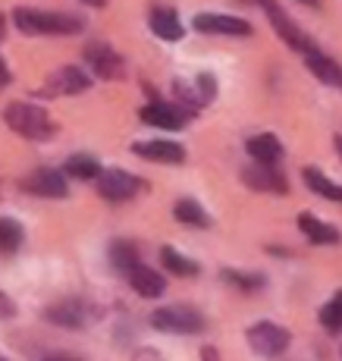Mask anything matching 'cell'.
<instances>
[{
	"mask_svg": "<svg viewBox=\"0 0 342 361\" xmlns=\"http://www.w3.org/2000/svg\"><path fill=\"white\" fill-rule=\"evenodd\" d=\"M10 23L23 35H79L85 29V19L75 13H51L32 10V6H16Z\"/></svg>",
	"mask_w": 342,
	"mask_h": 361,
	"instance_id": "6da1fadb",
	"label": "cell"
},
{
	"mask_svg": "<svg viewBox=\"0 0 342 361\" xmlns=\"http://www.w3.org/2000/svg\"><path fill=\"white\" fill-rule=\"evenodd\" d=\"M4 123L16 132V135L29 138V142H47V138L57 135V123L51 120V114L32 101L10 104V107L4 110Z\"/></svg>",
	"mask_w": 342,
	"mask_h": 361,
	"instance_id": "7a4b0ae2",
	"label": "cell"
},
{
	"mask_svg": "<svg viewBox=\"0 0 342 361\" xmlns=\"http://www.w3.org/2000/svg\"><path fill=\"white\" fill-rule=\"evenodd\" d=\"M204 314L192 305H166L151 314V327L160 333H173V336H192V333L204 330Z\"/></svg>",
	"mask_w": 342,
	"mask_h": 361,
	"instance_id": "3957f363",
	"label": "cell"
},
{
	"mask_svg": "<svg viewBox=\"0 0 342 361\" xmlns=\"http://www.w3.org/2000/svg\"><path fill=\"white\" fill-rule=\"evenodd\" d=\"M245 339H248V349L261 358H276L292 345V333L286 327H280V324H274V321L251 324V327L245 330Z\"/></svg>",
	"mask_w": 342,
	"mask_h": 361,
	"instance_id": "277c9868",
	"label": "cell"
},
{
	"mask_svg": "<svg viewBox=\"0 0 342 361\" xmlns=\"http://www.w3.org/2000/svg\"><path fill=\"white\" fill-rule=\"evenodd\" d=\"M257 4L264 6V13H267V19H270V25H274V32L280 35V38L292 47V51H298V54L314 51V41H311L302 29H298L295 23H292V16L283 10L280 4H276V0H257Z\"/></svg>",
	"mask_w": 342,
	"mask_h": 361,
	"instance_id": "5b68a950",
	"label": "cell"
},
{
	"mask_svg": "<svg viewBox=\"0 0 342 361\" xmlns=\"http://www.w3.org/2000/svg\"><path fill=\"white\" fill-rule=\"evenodd\" d=\"M92 317H97V311L82 298H63V302L44 308V321L63 330H82L92 324Z\"/></svg>",
	"mask_w": 342,
	"mask_h": 361,
	"instance_id": "8992f818",
	"label": "cell"
},
{
	"mask_svg": "<svg viewBox=\"0 0 342 361\" xmlns=\"http://www.w3.org/2000/svg\"><path fill=\"white\" fill-rule=\"evenodd\" d=\"M82 57H85L88 69H92L97 79H104V82L126 79V60L110 44H88L85 51H82Z\"/></svg>",
	"mask_w": 342,
	"mask_h": 361,
	"instance_id": "52a82bcc",
	"label": "cell"
},
{
	"mask_svg": "<svg viewBox=\"0 0 342 361\" xmlns=\"http://www.w3.org/2000/svg\"><path fill=\"white\" fill-rule=\"evenodd\" d=\"M23 192H29L35 198H66L69 195V183H66V173L63 170H51V166H41V170L29 173L23 179Z\"/></svg>",
	"mask_w": 342,
	"mask_h": 361,
	"instance_id": "ba28073f",
	"label": "cell"
},
{
	"mask_svg": "<svg viewBox=\"0 0 342 361\" xmlns=\"http://www.w3.org/2000/svg\"><path fill=\"white\" fill-rule=\"evenodd\" d=\"M145 189V183L138 176H132V173H126V170H104L101 176H97V192H101V198H107V201H129V198H135L138 192Z\"/></svg>",
	"mask_w": 342,
	"mask_h": 361,
	"instance_id": "9c48e42d",
	"label": "cell"
},
{
	"mask_svg": "<svg viewBox=\"0 0 342 361\" xmlns=\"http://www.w3.org/2000/svg\"><path fill=\"white\" fill-rule=\"evenodd\" d=\"M173 92H176V98H179L183 107H188L192 114H198L204 104H211L214 98H217V82H214L211 73H201L195 82L176 79L173 82Z\"/></svg>",
	"mask_w": 342,
	"mask_h": 361,
	"instance_id": "30bf717a",
	"label": "cell"
},
{
	"mask_svg": "<svg viewBox=\"0 0 342 361\" xmlns=\"http://www.w3.org/2000/svg\"><path fill=\"white\" fill-rule=\"evenodd\" d=\"M145 126H157V129H185L188 126V116L192 110L188 107H176V104H166V101H151L138 110Z\"/></svg>",
	"mask_w": 342,
	"mask_h": 361,
	"instance_id": "8fae6325",
	"label": "cell"
},
{
	"mask_svg": "<svg viewBox=\"0 0 342 361\" xmlns=\"http://www.w3.org/2000/svg\"><path fill=\"white\" fill-rule=\"evenodd\" d=\"M88 88H92V75L82 66H60L47 75L41 92L44 94H82V92H88Z\"/></svg>",
	"mask_w": 342,
	"mask_h": 361,
	"instance_id": "7c38bea8",
	"label": "cell"
},
{
	"mask_svg": "<svg viewBox=\"0 0 342 361\" xmlns=\"http://www.w3.org/2000/svg\"><path fill=\"white\" fill-rule=\"evenodd\" d=\"M242 183L248 189H257V192H276V195H286L289 192V183L274 164H255V166H245L242 170Z\"/></svg>",
	"mask_w": 342,
	"mask_h": 361,
	"instance_id": "4fadbf2b",
	"label": "cell"
},
{
	"mask_svg": "<svg viewBox=\"0 0 342 361\" xmlns=\"http://www.w3.org/2000/svg\"><path fill=\"white\" fill-rule=\"evenodd\" d=\"M195 29L204 35H236V38H245V35H251V23L239 16H226V13H198L195 16Z\"/></svg>",
	"mask_w": 342,
	"mask_h": 361,
	"instance_id": "5bb4252c",
	"label": "cell"
},
{
	"mask_svg": "<svg viewBox=\"0 0 342 361\" xmlns=\"http://www.w3.org/2000/svg\"><path fill=\"white\" fill-rule=\"evenodd\" d=\"M126 280H129V286L142 298H157L166 293V276L157 274L154 267H148V264H142V261L126 270Z\"/></svg>",
	"mask_w": 342,
	"mask_h": 361,
	"instance_id": "9a60e30c",
	"label": "cell"
},
{
	"mask_svg": "<svg viewBox=\"0 0 342 361\" xmlns=\"http://www.w3.org/2000/svg\"><path fill=\"white\" fill-rule=\"evenodd\" d=\"M142 161H154V164H185V148L176 142H164V138H154V142H135L132 145Z\"/></svg>",
	"mask_w": 342,
	"mask_h": 361,
	"instance_id": "2e32d148",
	"label": "cell"
},
{
	"mask_svg": "<svg viewBox=\"0 0 342 361\" xmlns=\"http://www.w3.org/2000/svg\"><path fill=\"white\" fill-rule=\"evenodd\" d=\"M298 230H302L305 239L314 242V245H339L342 242V233L336 230V226L324 224V220L314 217V214H308V211L298 214Z\"/></svg>",
	"mask_w": 342,
	"mask_h": 361,
	"instance_id": "e0dca14e",
	"label": "cell"
},
{
	"mask_svg": "<svg viewBox=\"0 0 342 361\" xmlns=\"http://www.w3.org/2000/svg\"><path fill=\"white\" fill-rule=\"evenodd\" d=\"M305 63H308V69H311L314 75H317L320 82H324V85L342 88V66H339L333 57H326L324 51H317V47H314V51H308V54H305Z\"/></svg>",
	"mask_w": 342,
	"mask_h": 361,
	"instance_id": "ac0fdd59",
	"label": "cell"
},
{
	"mask_svg": "<svg viewBox=\"0 0 342 361\" xmlns=\"http://www.w3.org/2000/svg\"><path fill=\"white\" fill-rule=\"evenodd\" d=\"M248 154L255 157V164H280V157H283V145H280V138L276 135H270V132H261V135H251L248 138Z\"/></svg>",
	"mask_w": 342,
	"mask_h": 361,
	"instance_id": "d6986e66",
	"label": "cell"
},
{
	"mask_svg": "<svg viewBox=\"0 0 342 361\" xmlns=\"http://www.w3.org/2000/svg\"><path fill=\"white\" fill-rule=\"evenodd\" d=\"M151 32L164 41H179L185 35L176 10H170V6H154V10H151Z\"/></svg>",
	"mask_w": 342,
	"mask_h": 361,
	"instance_id": "ffe728a7",
	"label": "cell"
},
{
	"mask_svg": "<svg viewBox=\"0 0 342 361\" xmlns=\"http://www.w3.org/2000/svg\"><path fill=\"white\" fill-rule=\"evenodd\" d=\"M173 217H176L179 224L192 226V230H207V226H211V217H207V211L195 198H179L176 207H173Z\"/></svg>",
	"mask_w": 342,
	"mask_h": 361,
	"instance_id": "44dd1931",
	"label": "cell"
},
{
	"mask_svg": "<svg viewBox=\"0 0 342 361\" xmlns=\"http://www.w3.org/2000/svg\"><path fill=\"white\" fill-rule=\"evenodd\" d=\"M302 179H305V185H308L311 192H317V195H324V198H330V201H336V204H342V185L333 183V179H326L324 173L317 170V166H305Z\"/></svg>",
	"mask_w": 342,
	"mask_h": 361,
	"instance_id": "7402d4cb",
	"label": "cell"
},
{
	"mask_svg": "<svg viewBox=\"0 0 342 361\" xmlns=\"http://www.w3.org/2000/svg\"><path fill=\"white\" fill-rule=\"evenodd\" d=\"M160 264H164V270H170V274H179V276H198V261L185 258V255H179L173 245H164L160 248Z\"/></svg>",
	"mask_w": 342,
	"mask_h": 361,
	"instance_id": "603a6c76",
	"label": "cell"
},
{
	"mask_svg": "<svg viewBox=\"0 0 342 361\" xmlns=\"http://www.w3.org/2000/svg\"><path fill=\"white\" fill-rule=\"evenodd\" d=\"M63 173H66V176H73V179H97L104 170H101V164H97L94 157L73 154L66 164H63Z\"/></svg>",
	"mask_w": 342,
	"mask_h": 361,
	"instance_id": "cb8c5ba5",
	"label": "cell"
},
{
	"mask_svg": "<svg viewBox=\"0 0 342 361\" xmlns=\"http://www.w3.org/2000/svg\"><path fill=\"white\" fill-rule=\"evenodd\" d=\"M25 233L13 217H0V252H16L23 245Z\"/></svg>",
	"mask_w": 342,
	"mask_h": 361,
	"instance_id": "d4e9b609",
	"label": "cell"
},
{
	"mask_svg": "<svg viewBox=\"0 0 342 361\" xmlns=\"http://www.w3.org/2000/svg\"><path fill=\"white\" fill-rule=\"evenodd\" d=\"M110 261H114V267H120L126 274L129 267H135L138 264V248L132 245V242H126V239H116L114 248H110Z\"/></svg>",
	"mask_w": 342,
	"mask_h": 361,
	"instance_id": "484cf974",
	"label": "cell"
},
{
	"mask_svg": "<svg viewBox=\"0 0 342 361\" xmlns=\"http://www.w3.org/2000/svg\"><path fill=\"white\" fill-rule=\"evenodd\" d=\"M320 324L330 333H342V289L320 308Z\"/></svg>",
	"mask_w": 342,
	"mask_h": 361,
	"instance_id": "4316f807",
	"label": "cell"
},
{
	"mask_svg": "<svg viewBox=\"0 0 342 361\" xmlns=\"http://www.w3.org/2000/svg\"><path fill=\"white\" fill-rule=\"evenodd\" d=\"M223 280L239 289H261L264 283H267L261 274H248V270H223Z\"/></svg>",
	"mask_w": 342,
	"mask_h": 361,
	"instance_id": "83f0119b",
	"label": "cell"
},
{
	"mask_svg": "<svg viewBox=\"0 0 342 361\" xmlns=\"http://www.w3.org/2000/svg\"><path fill=\"white\" fill-rule=\"evenodd\" d=\"M16 314H19L16 302H13L6 293H0V321H6V317H16Z\"/></svg>",
	"mask_w": 342,
	"mask_h": 361,
	"instance_id": "f1b7e54d",
	"label": "cell"
},
{
	"mask_svg": "<svg viewBox=\"0 0 342 361\" xmlns=\"http://www.w3.org/2000/svg\"><path fill=\"white\" fill-rule=\"evenodd\" d=\"M132 361H166V358L157 349H151V345H142V349L132 352Z\"/></svg>",
	"mask_w": 342,
	"mask_h": 361,
	"instance_id": "f546056e",
	"label": "cell"
},
{
	"mask_svg": "<svg viewBox=\"0 0 342 361\" xmlns=\"http://www.w3.org/2000/svg\"><path fill=\"white\" fill-rule=\"evenodd\" d=\"M10 79H13V75H10V66H6L4 60H0V88L10 85Z\"/></svg>",
	"mask_w": 342,
	"mask_h": 361,
	"instance_id": "4dcf8cb0",
	"label": "cell"
},
{
	"mask_svg": "<svg viewBox=\"0 0 342 361\" xmlns=\"http://www.w3.org/2000/svg\"><path fill=\"white\" fill-rule=\"evenodd\" d=\"M85 6H94V10H101V6H107V0H82Z\"/></svg>",
	"mask_w": 342,
	"mask_h": 361,
	"instance_id": "1f68e13d",
	"label": "cell"
},
{
	"mask_svg": "<svg viewBox=\"0 0 342 361\" xmlns=\"http://www.w3.org/2000/svg\"><path fill=\"white\" fill-rule=\"evenodd\" d=\"M41 361H79V358H69V355H47V358H41Z\"/></svg>",
	"mask_w": 342,
	"mask_h": 361,
	"instance_id": "d6a6232c",
	"label": "cell"
},
{
	"mask_svg": "<svg viewBox=\"0 0 342 361\" xmlns=\"http://www.w3.org/2000/svg\"><path fill=\"white\" fill-rule=\"evenodd\" d=\"M4 38H6V16L0 13V41H4Z\"/></svg>",
	"mask_w": 342,
	"mask_h": 361,
	"instance_id": "836d02e7",
	"label": "cell"
},
{
	"mask_svg": "<svg viewBox=\"0 0 342 361\" xmlns=\"http://www.w3.org/2000/svg\"><path fill=\"white\" fill-rule=\"evenodd\" d=\"M333 142H336V151H339V157H342V132H339L336 138H333Z\"/></svg>",
	"mask_w": 342,
	"mask_h": 361,
	"instance_id": "e575fe53",
	"label": "cell"
},
{
	"mask_svg": "<svg viewBox=\"0 0 342 361\" xmlns=\"http://www.w3.org/2000/svg\"><path fill=\"white\" fill-rule=\"evenodd\" d=\"M302 4H311V6H320V0H302Z\"/></svg>",
	"mask_w": 342,
	"mask_h": 361,
	"instance_id": "d590c367",
	"label": "cell"
},
{
	"mask_svg": "<svg viewBox=\"0 0 342 361\" xmlns=\"http://www.w3.org/2000/svg\"><path fill=\"white\" fill-rule=\"evenodd\" d=\"M0 361H10V358H4V355H0Z\"/></svg>",
	"mask_w": 342,
	"mask_h": 361,
	"instance_id": "8d00e7d4",
	"label": "cell"
}]
</instances>
